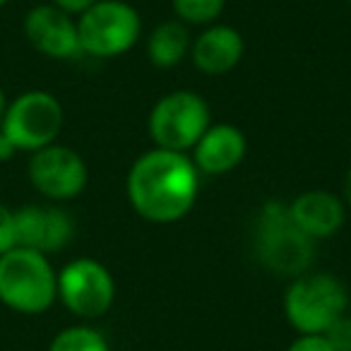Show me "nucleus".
Listing matches in <instances>:
<instances>
[{
    "label": "nucleus",
    "instance_id": "1",
    "mask_svg": "<svg viewBox=\"0 0 351 351\" xmlns=\"http://www.w3.org/2000/svg\"><path fill=\"white\" fill-rule=\"evenodd\" d=\"M132 210L152 224L181 221L200 195V171L186 152L154 149L132 161L125 178Z\"/></svg>",
    "mask_w": 351,
    "mask_h": 351
},
{
    "label": "nucleus",
    "instance_id": "2",
    "mask_svg": "<svg viewBox=\"0 0 351 351\" xmlns=\"http://www.w3.org/2000/svg\"><path fill=\"white\" fill-rule=\"evenodd\" d=\"M58 301V269L46 253L15 245L0 255V303L17 315H44Z\"/></svg>",
    "mask_w": 351,
    "mask_h": 351
},
{
    "label": "nucleus",
    "instance_id": "3",
    "mask_svg": "<svg viewBox=\"0 0 351 351\" xmlns=\"http://www.w3.org/2000/svg\"><path fill=\"white\" fill-rule=\"evenodd\" d=\"M255 255L260 265L282 277H298L313 265L315 241L296 226L284 202L269 200L255 221Z\"/></svg>",
    "mask_w": 351,
    "mask_h": 351
},
{
    "label": "nucleus",
    "instance_id": "4",
    "mask_svg": "<svg viewBox=\"0 0 351 351\" xmlns=\"http://www.w3.org/2000/svg\"><path fill=\"white\" fill-rule=\"evenodd\" d=\"M349 289L327 272H303L284 293V315L298 335H325L327 327L349 313Z\"/></svg>",
    "mask_w": 351,
    "mask_h": 351
},
{
    "label": "nucleus",
    "instance_id": "5",
    "mask_svg": "<svg viewBox=\"0 0 351 351\" xmlns=\"http://www.w3.org/2000/svg\"><path fill=\"white\" fill-rule=\"evenodd\" d=\"M82 56L116 58L132 51L142 34V17L125 0H97L77 15Z\"/></svg>",
    "mask_w": 351,
    "mask_h": 351
},
{
    "label": "nucleus",
    "instance_id": "6",
    "mask_svg": "<svg viewBox=\"0 0 351 351\" xmlns=\"http://www.w3.org/2000/svg\"><path fill=\"white\" fill-rule=\"evenodd\" d=\"M212 125V111L205 97L191 89H176L152 106L147 130L154 147L191 152L202 132Z\"/></svg>",
    "mask_w": 351,
    "mask_h": 351
},
{
    "label": "nucleus",
    "instance_id": "7",
    "mask_svg": "<svg viewBox=\"0 0 351 351\" xmlns=\"http://www.w3.org/2000/svg\"><path fill=\"white\" fill-rule=\"evenodd\" d=\"M63 125L65 111L60 99L46 89H29L10 99L0 130L10 137L17 152L32 154L58 142Z\"/></svg>",
    "mask_w": 351,
    "mask_h": 351
},
{
    "label": "nucleus",
    "instance_id": "8",
    "mask_svg": "<svg viewBox=\"0 0 351 351\" xmlns=\"http://www.w3.org/2000/svg\"><path fill=\"white\" fill-rule=\"evenodd\" d=\"M58 301L75 317L97 320L106 315L116 301L113 274L94 258L70 260L58 269Z\"/></svg>",
    "mask_w": 351,
    "mask_h": 351
},
{
    "label": "nucleus",
    "instance_id": "9",
    "mask_svg": "<svg viewBox=\"0 0 351 351\" xmlns=\"http://www.w3.org/2000/svg\"><path fill=\"white\" fill-rule=\"evenodd\" d=\"M27 176L39 195L58 205L82 195L89 181V169L80 152L53 142L44 149L32 152L27 161Z\"/></svg>",
    "mask_w": 351,
    "mask_h": 351
},
{
    "label": "nucleus",
    "instance_id": "10",
    "mask_svg": "<svg viewBox=\"0 0 351 351\" xmlns=\"http://www.w3.org/2000/svg\"><path fill=\"white\" fill-rule=\"evenodd\" d=\"M25 39L36 53L53 60H73L82 56L77 34V17L60 10L53 3L34 5L22 20Z\"/></svg>",
    "mask_w": 351,
    "mask_h": 351
},
{
    "label": "nucleus",
    "instance_id": "11",
    "mask_svg": "<svg viewBox=\"0 0 351 351\" xmlns=\"http://www.w3.org/2000/svg\"><path fill=\"white\" fill-rule=\"evenodd\" d=\"M17 245L53 255L75 236V221L60 205H25L15 210Z\"/></svg>",
    "mask_w": 351,
    "mask_h": 351
},
{
    "label": "nucleus",
    "instance_id": "12",
    "mask_svg": "<svg viewBox=\"0 0 351 351\" xmlns=\"http://www.w3.org/2000/svg\"><path fill=\"white\" fill-rule=\"evenodd\" d=\"M193 164L205 176H224L245 159L248 142L241 128L231 123H212L193 147Z\"/></svg>",
    "mask_w": 351,
    "mask_h": 351
},
{
    "label": "nucleus",
    "instance_id": "13",
    "mask_svg": "<svg viewBox=\"0 0 351 351\" xmlns=\"http://www.w3.org/2000/svg\"><path fill=\"white\" fill-rule=\"evenodd\" d=\"M289 215L296 226L313 241H325L344 226L346 205L339 195L330 191H306L289 202Z\"/></svg>",
    "mask_w": 351,
    "mask_h": 351
},
{
    "label": "nucleus",
    "instance_id": "14",
    "mask_svg": "<svg viewBox=\"0 0 351 351\" xmlns=\"http://www.w3.org/2000/svg\"><path fill=\"white\" fill-rule=\"evenodd\" d=\"M245 51L243 34L229 25L202 27L191 44V60L205 75H226L241 63Z\"/></svg>",
    "mask_w": 351,
    "mask_h": 351
},
{
    "label": "nucleus",
    "instance_id": "15",
    "mask_svg": "<svg viewBox=\"0 0 351 351\" xmlns=\"http://www.w3.org/2000/svg\"><path fill=\"white\" fill-rule=\"evenodd\" d=\"M193 36L183 22L166 20L152 29L149 39H147V58L154 68L171 70L181 63L186 56H191Z\"/></svg>",
    "mask_w": 351,
    "mask_h": 351
},
{
    "label": "nucleus",
    "instance_id": "16",
    "mask_svg": "<svg viewBox=\"0 0 351 351\" xmlns=\"http://www.w3.org/2000/svg\"><path fill=\"white\" fill-rule=\"evenodd\" d=\"M46 351H111V344L97 327L70 325L49 341Z\"/></svg>",
    "mask_w": 351,
    "mask_h": 351
},
{
    "label": "nucleus",
    "instance_id": "17",
    "mask_svg": "<svg viewBox=\"0 0 351 351\" xmlns=\"http://www.w3.org/2000/svg\"><path fill=\"white\" fill-rule=\"evenodd\" d=\"M226 0H171L176 20L186 27H210L221 17Z\"/></svg>",
    "mask_w": 351,
    "mask_h": 351
},
{
    "label": "nucleus",
    "instance_id": "18",
    "mask_svg": "<svg viewBox=\"0 0 351 351\" xmlns=\"http://www.w3.org/2000/svg\"><path fill=\"white\" fill-rule=\"evenodd\" d=\"M322 337L330 341L335 351H351V315L349 313H344L339 320L332 322Z\"/></svg>",
    "mask_w": 351,
    "mask_h": 351
},
{
    "label": "nucleus",
    "instance_id": "19",
    "mask_svg": "<svg viewBox=\"0 0 351 351\" xmlns=\"http://www.w3.org/2000/svg\"><path fill=\"white\" fill-rule=\"evenodd\" d=\"M17 245V226H15V210L0 202V255H5Z\"/></svg>",
    "mask_w": 351,
    "mask_h": 351
},
{
    "label": "nucleus",
    "instance_id": "20",
    "mask_svg": "<svg viewBox=\"0 0 351 351\" xmlns=\"http://www.w3.org/2000/svg\"><path fill=\"white\" fill-rule=\"evenodd\" d=\"M287 351H335V349H332V344L322 335H298L287 346Z\"/></svg>",
    "mask_w": 351,
    "mask_h": 351
},
{
    "label": "nucleus",
    "instance_id": "21",
    "mask_svg": "<svg viewBox=\"0 0 351 351\" xmlns=\"http://www.w3.org/2000/svg\"><path fill=\"white\" fill-rule=\"evenodd\" d=\"M51 3L58 5L60 10H65V12H70V15L77 17L80 12H84L87 8H92L97 0H51Z\"/></svg>",
    "mask_w": 351,
    "mask_h": 351
},
{
    "label": "nucleus",
    "instance_id": "22",
    "mask_svg": "<svg viewBox=\"0 0 351 351\" xmlns=\"http://www.w3.org/2000/svg\"><path fill=\"white\" fill-rule=\"evenodd\" d=\"M17 154H20V152H17V147L10 142V137H8L5 132L0 130V164H5V161H12Z\"/></svg>",
    "mask_w": 351,
    "mask_h": 351
},
{
    "label": "nucleus",
    "instance_id": "23",
    "mask_svg": "<svg viewBox=\"0 0 351 351\" xmlns=\"http://www.w3.org/2000/svg\"><path fill=\"white\" fill-rule=\"evenodd\" d=\"M341 200H344L346 207H351V166L346 169V176H344V197H341Z\"/></svg>",
    "mask_w": 351,
    "mask_h": 351
},
{
    "label": "nucleus",
    "instance_id": "24",
    "mask_svg": "<svg viewBox=\"0 0 351 351\" xmlns=\"http://www.w3.org/2000/svg\"><path fill=\"white\" fill-rule=\"evenodd\" d=\"M8 104H10V99H8L5 89L0 87V125H3V121H5V113H8Z\"/></svg>",
    "mask_w": 351,
    "mask_h": 351
},
{
    "label": "nucleus",
    "instance_id": "25",
    "mask_svg": "<svg viewBox=\"0 0 351 351\" xmlns=\"http://www.w3.org/2000/svg\"><path fill=\"white\" fill-rule=\"evenodd\" d=\"M8 3H10V0H0V8H5Z\"/></svg>",
    "mask_w": 351,
    "mask_h": 351
},
{
    "label": "nucleus",
    "instance_id": "26",
    "mask_svg": "<svg viewBox=\"0 0 351 351\" xmlns=\"http://www.w3.org/2000/svg\"><path fill=\"white\" fill-rule=\"evenodd\" d=\"M349 3H351V0H349Z\"/></svg>",
    "mask_w": 351,
    "mask_h": 351
}]
</instances>
